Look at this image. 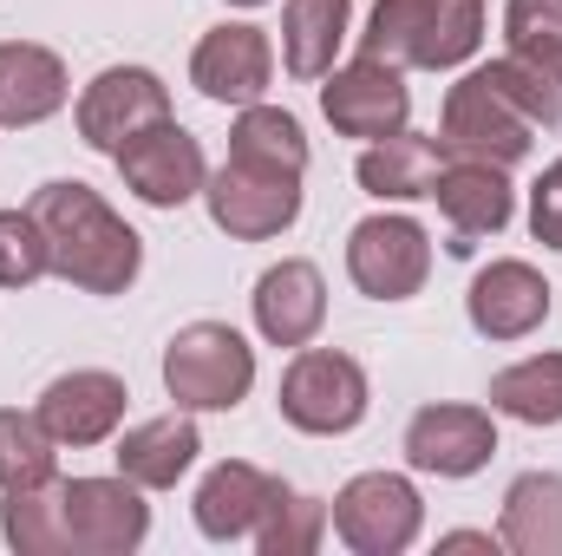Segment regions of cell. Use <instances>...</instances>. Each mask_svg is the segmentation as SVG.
<instances>
[{
  "label": "cell",
  "instance_id": "ffe728a7",
  "mask_svg": "<svg viewBox=\"0 0 562 556\" xmlns=\"http://www.w3.org/2000/svg\"><path fill=\"white\" fill-rule=\"evenodd\" d=\"M327 321V288L314 263H276L256 281V327L276 347H307Z\"/></svg>",
  "mask_w": 562,
  "mask_h": 556
},
{
  "label": "cell",
  "instance_id": "9c48e42d",
  "mask_svg": "<svg viewBox=\"0 0 562 556\" xmlns=\"http://www.w3.org/2000/svg\"><path fill=\"white\" fill-rule=\"evenodd\" d=\"M419 518H425L419 491L400 471H367L334 498V531L360 556H400L419 537Z\"/></svg>",
  "mask_w": 562,
  "mask_h": 556
},
{
  "label": "cell",
  "instance_id": "52a82bcc",
  "mask_svg": "<svg viewBox=\"0 0 562 556\" xmlns=\"http://www.w3.org/2000/svg\"><path fill=\"white\" fill-rule=\"evenodd\" d=\"M59 518H66V551L86 556H125L138 551L144 531H150V504L138 498V485L125 471L59 485Z\"/></svg>",
  "mask_w": 562,
  "mask_h": 556
},
{
  "label": "cell",
  "instance_id": "d4e9b609",
  "mask_svg": "<svg viewBox=\"0 0 562 556\" xmlns=\"http://www.w3.org/2000/svg\"><path fill=\"white\" fill-rule=\"evenodd\" d=\"M347 13H353V0H288L281 59H288L294 79H327L334 73V53L347 40Z\"/></svg>",
  "mask_w": 562,
  "mask_h": 556
},
{
  "label": "cell",
  "instance_id": "d6986e66",
  "mask_svg": "<svg viewBox=\"0 0 562 556\" xmlns=\"http://www.w3.org/2000/svg\"><path fill=\"white\" fill-rule=\"evenodd\" d=\"M281 478H269L262 465H243V458H229V465H216L203 485H196V531L210 537V544H236V537H256V524L269 518V504H276Z\"/></svg>",
  "mask_w": 562,
  "mask_h": 556
},
{
  "label": "cell",
  "instance_id": "2e32d148",
  "mask_svg": "<svg viewBox=\"0 0 562 556\" xmlns=\"http://www.w3.org/2000/svg\"><path fill=\"white\" fill-rule=\"evenodd\" d=\"M431 197H438V210H445V223H451V256H471L477 249V236H497L504 223H510V184H504V170L497 164H477V157H458V164H445L438 170V184H431Z\"/></svg>",
  "mask_w": 562,
  "mask_h": 556
},
{
  "label": "cell",
  "instance_id": "277c9868",
  "mask_svg": "<svg viewBox=\"0 0 562 556\" xmlns=\"http://www.w3.org/2000/svg\"><path fill=\"white\" fill-rule=\"evenodd\" d=\"M491 73L530 125H562V0L504 7V59Z\"/></svg>",
  "mask_w": 562,
  "mask_h": 556
},
{
  "label": "cell",
  "instance_id": "7c38bea8",
  "mask_svg": "<svg viewBox=\"0 0 562 556\" xmlns=\"http://www.w3.org/2000/svg\"><path fill=\"white\" fill-rule=\"evenodd\" d=\"M321 112L340 138H393L406 132V112H413V92L400 79V66H380V59H353L347 73H327L321 86Z\"/></svg>",
  "mask_w": 562,
  "mask_h": 556
},
{
  "label": "cell",
  "instance_id": "f546056e",
  "mask_svg": "<svg viewBox=\"0 0 562 556\" xmlns=\"http://www.w3.org/2000/svg\"><path fill=\"white\" fill-rule=\"evenodd\" d=\"M321 531H327V504L281 491L276 504H269V518L256 524V551L262 556H307L321 544Z\"/></svg>",
  "mask_w": 562,
  "mask_h": 556
},
{
  "label": "cell",
  "instance_id": "ba28073f",
  "mask_svg": "<svg viewBox=\"0 0 562 556\" xmlns=\"http://www.w3.org/2000/svg\"><path fill=\"white\" fill-rule=\"evenodd\" d=\"M203 197H210L216 230H229L236 243H269V236H281V230L301 216V177L243 164V157H229V164L203 184Z\"/></svg>",
  "mask_w": 562,
  "mask_h": 556
},
{
  "label": "cell",
  "instance_id": "3957f363",
  "mask_svg": "<svg viewBox=\"0 0 562 556\" xmlns=\"http://www.w3.org/2000/svg\"><path fill=\"white\" fill-rule=\"evenodd\" d=\"M164 387L183 413H229L256 387V347L223 321H190L164 347Z\"/></svg>",
  "mask_w": 562,
  "mask_h": 556
},
{
  "label": "cell",
  "instance_id": "8992f818",
  "mask_svg": "<svg viewBox=\"0 0 562 556\" xmlns=\"http://www.w3.org/2000/svg\"><path fill=\"white\" fill-rule=\"evenodd\" d=\"M530 119L517 112V99L497 86V73H464L451 92H445V151L458 157H477V164H517L530 157Z\"/></svg>",
  "mask_w": 562,
  "mask_h": 556
},
{
  "label": "cell",
  "instance_id": "f1b7e54d",
  "mask_svg": "<svg viewBox=\"0 0 562 556\" xmlns=\"http://www.w3.org/2000/svg\"><path fill=\"white\" fill-rule=\"evenodd\" d=\"M46 478H53V432L40 425V413L0 407V491L46 485Z\"/></svg>",
  "mask_w": 562,
  "mask_h": 556
},
{
  "label": "cell",
  "instance_id": "e0dca14e",
  "mask_svg": "<svg viewBox=\"0 0 562 556\" xmlns=\"http://www.w3.org/2000/svg\"><path fill=\"white\" fill-rule=\"evenodd\" d=\"M125 380L119 374H99V367H79V374H59L46 393H40V425L53 432V445H99L119 432L125 419Z\"/></svg>",
  "mask_w": 562,
  "mask_h": 556
},
{
  "label": "cell",
  "instance_id": "836d02e7",
  "mask_svg": "<svg viewBox=\"0 0 562 556\" xmlns=\"http://www.w3.org/2000/svg\"><path fill=\"white\" fill-rule=\"evenodd\" d=\"M229 7H262V0H229Z\"/></svg>",
  "mask_w": 562,
  "mask_h": 556
},
{
  "label": "cell",
  "instance_id": "1f68e13d",
  "mask_svg": "<svg viewBox=\"0 0 562 556\" xmlns=\"http://www.w3.org/2000/svg\"><path fill=\"white\" fill-rule=\"evenodd\" d=\"M530 230H537V243L562 249V164H550L543 184L530 190Z\"/></svg>",
  "mask_w": 562,
  "mask_h": 556
},
{
  "label": "cell",
  "instance_id": "7a4b0ae2",
  "mask_svg": "<svg viewBox=\"0 0 562 556\" xmlns=\"http://www.w3.org/2000/svg\"><path fill=\"white\" fill-rule=\"evenodd\" d=\"M477 40H484V0H380L360 53L400 73L406 66L445 73V66H464Z\"/></svg>",
  "mask_w": 562,
  "mask_h": 556
},
{
  "label": "cell",
  "instance_id": "4dcf8cb0",
  "mask_svg": "<svg viewBox=\"0 0 562 556\" xmlns=\"http://www.w3.org/2000/svg\"><path fill=\"white\" fill-rule=\"evenodd\" d=\"M53 269L46 256V230L33 223V210H0V288H26Z\"/></svg>",
  "mask_w": 562,
  "mask_h": 556
},
{
  "label": "cell",
  "instance_id": "603a6c76",
  "mask_svg": "<svg viewBox=\"0 0 562 556\" xmlns=\"http://www.w3.org/2000/svg\"><path fill=\"white\" fill-rule=\"evenodd\" d=\"M196 452H203L196 425L177 419V413H164V419L132 425V432L119 438V471H125L138 491H170V485L196 465Z\"/></svg>",
  "mask_w": 562,
  "mask_h": 556
},
{
  "label": "cell",
  "instance_id": "44dd1931",
  "mask_svg": "<svg viewBox=\"0 0 562 556\" xmlns=\"http://www.w3.org/2000/svg\"><path fill=\"white\" fill-rule=\"evenodd\" d=\"M59 105H66L59 53H46L33 40H7L0 46V125H40Z\"/></svg>",
  "mask_w": 562,
  "mask_h": 556
},
{
  "label": "cell",
  "instance_id": "83f0119b",
  "mask_svg": "<svg viewBox=\"0 0 562 556\" xmlns=\"http://www.w3.org/2000/svg\"><path fill=\"white\" fill-rule=\"evenodd\" d=\"M0 518H7V544H13L20 556H53V551H66V518H59V478L7 491Z\"/></svg>",
  "mask_w": 562,
  "mask_h": 556
},
{
  "label": "cell",
  "instance_id": "5b68a950",
  "mask_svg": "<svg viewBox=\"0 0 562 556\" xmlns=\"http://www.w3.org/2000/svg\"><path fill=\"white\" fill-rule=\"evenodd\" d=\"M276 407L294 432H314V438L353 432L367 419V374H360V360H347L334 347H301L281 374Z\"/></svg>",
  "mask_w": 562,
  "mask_h": 556
},
{
  "label": "cell",
  "instance_id": "7402d4cb",
  "mask_svg": "<svg viewBox=\"0 0 562 556\" xmlns=\"http://www.w3.org/2000/svg\"><path fill=\"white\" fill-rule=\"evenodd\" d=\"M445 138H413V132H393V138H373L360 151V190L367 197H393V203H413L431 197L438 170H445Z\"/></svg>",
  "mask_w": 562,
  "mask_h": 556
},
{
  "label": "cell",
  "instance_id": "8fae6325",
  "mask_svg": "<svg viewBox=\"0 0 562 556\" xmlns=\"http://www.w3.org/2000/svg\"><path fill=\"white\" fill-rule=\"evenodd\" d=\"M164 119H170V92L144 66H105L86 86V99H79V138L92 144V151H112V157L138 132L164 125Z\"/></svg>",
  "mask_w": 562,
  "mask_h": 556
},
{
  "label": "cell",
  "instance_id": "9a60e30c",
  "mask_svg": "<svg viewBox=\"0 0 562 556\" xmlns=\"http://www.w3.org/2000/svg\"><path fill=\"white\" fill-rule=\"evenodd\" d=\"M269 73H276V53H269L262 26H216V33H203V46L190 59L196 92L216 105H256L269 92Z\"/></svg>",
  "mask_w": 562,
  "mask_h": 556
},
{
  "label": "cell",
  "instance_id": "30bf717a",
  "mask_svg": "<svg viewBox=\"0 0 562 556\" xmlns=\"http://www.w3.org/2000/svg\"><path fill=\"white\" fill-rule=\"evenodd\" d=\"M347 276L373 301H406L431 276V243L413 216H367L347 236Z\"/></svg>",
  "mask_w": 562,
  "mask_h": 556
},
{
  "label": "cell",
  "instance_id": "4fadbf2b",
  "mask_svg": "<svg viewBox=\"0 0 562 556\" xmlns=\"http://www.w3.org/2000/svg\"><path fill=\"white\" fill-rule=\"evenodd\" d=\"M119 170H125V184L138 190L150 210H177V203H190V197L210 184V170H203V144L190 138L177 119H164V125L138 132V138L119 151Z\"/></svg>",
  "mask_w": 562,
  "mask_h": 556
},
{
  "label": "cell",
  "instance_id": "484cf974",
  "mask_svg": "<svg viewBox=\"0 0 562 556\" xmlns=\"http://www.w3.org/2000/svg\"><path fill=\"white\" fill-rule=\"evenodd\" d=\"M491 413L524 425H562V354H530L491 380Z\"/></svg>",
  "mask_w": 562,
  "mask_h": 556
},
{
  "label": "cell",
  "instance_id": "4316f807",
  "mask_svg": "<svg viewBox=\"0 0 562 556\" xmlns=\"http://www.w3.org/2000/svg\"><path fill=\"white\" fill-rule=\"evenodd\" d=\"M229 157L301 177V170H307V138H301V125H294L281 105H243V119H236V132H229Z\"/></svg>",
  "mask_w": 562,
  "mask_h": 556
},
{
  "label": "cell",
  "instance_id": "cb8c5ba5",
  "mask_svg": "<svg viewBox=\"0 0 562 556\" xmlns=\"http://www.w3.org/2000/svg\"><path fill=\"white\" fill-rule=\"evenodd\" d=\"M497 544H510L517 556H562V478L557 471H524L504 491Z\"/></svg>",
  "mask_w": 562,
  "mask_h": 556
},
{
  "label": "cell",
  "instance_id": "5bb4252c",
  "mask_svg": "<svg viewBox=\"0 0 562 556\" xmlns=\"http://www.w3.org/2000/svg\"><path fill=\"white\" fill-rule=\"evenodd\" d=\"M497 452V425L484 407H425L406 425V458L413 471H438V478H471L484 471Z\"/></svg>",
  "mask_w": 562,
  "mask_h": 556
},
{
  "label": "cell",
  "instance_id": "6da1fadb",
  "mask_svg": "<svg viewBox=\"0 0 562 556\" xmlns=\"http://www.w3.org/2000/svg\"><path fill=\"white\" fill-rule=\"evenodd\" d=\"M33 223L46 230V256L53 276H66L86 294H125L138 281L144 243L132 223H119L105 210V197L79 177H53L33 190Z\"/></svg>",
  "mask_w": 562,
  "mask_h": 556
},
{
  "label": "cell",
  "instance_id": "d6a6232c",
  "mask_svg": "<svg viewBox=\"0 0 562 556\" xmlns=\"http://www.w3.org/2000/svg\"><path fill=\"white\" fill-rule=\"evenodd\" d=\"M445 551H497V537L491 531H451V537H438Z\"/></svg>",
  "mask_w": 562,
  "mask_h": 556
},
{
  "label": "cell",
  "instance_id": "ac0fdd59",
  "mask_svg": "<svg viewBox=\"0 0 562 556\" xmlns=\"http://www.w3.org/2000/svg\"><path fill=\"white\" fill-rule=\"evenodd\" d=\"M464 308H471V327L484 341H524L550 314V281L537 276L530 263H491V269H477Z\"/></svg>",
  "mask_w": 562,
  "mask_h": 556
}]
</instances>
